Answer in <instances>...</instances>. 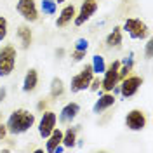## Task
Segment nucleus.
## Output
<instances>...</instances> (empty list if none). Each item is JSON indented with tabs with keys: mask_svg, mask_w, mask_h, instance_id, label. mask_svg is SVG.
Masks as SVG:
<instances>
[{
	"mask_svg": "<svg viewBox=\"0 0 153 153\" xmlns=\"http://www.w3.org/2000/svg\"><path fill=\"white\" fill-rule=\"evenodd\" d=\"M5 125H7V132L12 134V136L25 134L35 125V115L28 110H25V108H18L9 115Z\"/></svg>",
	"mask_w": 153,
	"mask_h": 153,
	"instance_id": "obj_1",
	"label": "nucleus"
},
{
	"mask_svg": "<svg viewBox=\"0 0 153 153\" xmlns=\"http://www.w3.org/2000/svg\"><path fill=\"white\" fill-rule=\"evenodd\" d=\"M122 31L129 33V37L132 40H144L148 38L150 35V28L148 25L144 23L143 19H137V18H127L122 26Z\"/></svg>",
	"mask_w": 153,
	"mask_h": 153,
	"instance_id": "obj_2",
	"label": "nucleus"
},
{
	"mask_svg": "<svg viewBox=\"0 0 153 153\" xmlns=\"http://www.w3.org/2000/svg\"><path fill=\"white\" fill-rule=\"evenodd\" d=\"M18 61V51L14 45H4L0 49V76H9Z\"/></svg>",
	"mask_w": 153,
	"mask_h": 153,
	"instance_id": "obj_3",
	"label": "nucleus"
},
{
	"mask_svg": "<svg viewBox=\"0 0 153 153\" xmlns=\"http://www.w3.org/2000/svg\"><path fill=\"white\" fill-rule=\"evenodd\" d=\"M92 76H94L92 66H91V65H85V66L71 78V82H70V91H71L73 94H76V92H82V91L89 89V84H91Z\"/></svg>",
	"mask_w": 153,
	"mask_h": 153,
	"instance_id": "obj_4",
	"label": "nucleus"
},
{
	"mask_svg": "<svg viewBox=\"0 0 153 153\" xmlns=\"http://www.w3.org/2000/svg\"><path fill=\"white\" fill-rule=\"evenodd\" d=\"M118 68H120V61L115 59L110 66H106V70L103 71V80H101V89L105 92H111L115 87L118 85L120 78H118Z\"/></svg>",
	"mask_w": 153,
	"mask_h": 153,
	"instance_id": "obj_5",
	"label": "nucleus"
},
{
	"mask_svg": "<svg viewBox=\"0 0 153 153\" xmlns=\"http://www.w3.org/2000/svg\"><path fill=\"white\" fill-rule=\"evenodd\" d=\"M143 85V76H137V75H127L125 78L120 80V87H118V92L122 94L124 99H129L132 97L139 89Z\"/></svg>",
	"mask_w": 153,
	"mask_h": 153,
	"instance_id": "obj_6",
	"label": "nucleus"
},
{
	"mask_svg": "<svg viewBox=\"0 0 153 153\" xmlns=\"http://www.w3.org/2000/svg\"><path fill=\"white\" fill-rule=\"evenodd\" d=\"M16 10L26 23H35L38 19V7L35 0H18Z\"/></svg>",
	"mask_w": 153,
	"mask_h": 153,
	"instance_id": "obj_7",
	"label": "nucleus"
},
{
	"mask_svg": "<svg viewBox=\"0 0 153 153\" xmlns=\"http://www.w3.org/2000/svg\"><path fill=\"white\" fill-rule=\"evenodd\" d=\"M97 7H99V5H97V0H84L82 5H80V9H78V12H76L75 18H73L75 26H82V25H85L87 21L96 14Z\"/></svg>",
	"mask_w": 153,
	"mask_h": 153,
	"instance_id": "obj_8",
	"label": "nucleus"
},
{
	"mask_svg": "<svg viewBox=\"0 0 153 153\" xmlns=\"http://www.w3.org/2000/svg\"><path fill=\"white\" fill-rule=\"evenodd\" d=\"M56 124H57V115L51 110H44V113L38 120V136L42 139H45L49 134L56 129Z\"/></svg>",
	"mask_w": 153,
	"mask_h": 153,
	"instance_id": "obj_9",
	"label": "nucleus"
},
{
	"mask_svg": "<svg viewBox=\"0 0 153 153\" xmlns=\"http://www.w3.org/2000/svg\"><path fill=\"white\" fill-rule=\"evenodd\" d=\"M125 125H127V129L129 131H134V132H137V131H143L144 127H146V115L144 111L141 110H131L127 117H125Z\"/></svg>",
	"mask_w": 153,
	"mask_h": 153,
	"instance_id": "obj_10",
	"label": "nucleus"
},
{
	"mask_svg": "<svg viewBox=\"0 0 153 153\" xmlns=\"http://www.w3.org/2000/svg\"><path fill=\"white\" fill-rule=\"evenodd\" d=\"M78 113H80V105L75 103V101H71V103L63 106V110L59 113V122L61 124H71L78 117Z\"/></svg>",
	"mask_w": 153,
	"mask_h": 153,
	"instance_id": "obj_11",
	"label": "nucleus"
},
{
	"mask_svg": "<svg viewBox=\"0 0 153 153\" xmlns=\"http://www.w3.org/2000/svg\"><path fill=\"white\" fill-rule=\"evenodd\" d=\"M115 94L113 92H105V94L99 96V99L94 103V106H92V113L99 115L103 113V111H106L108 108H111V106L115 105Z\"/></svg>",
	"mask_w": 153,
	"mask_h": 153,
	"instance_id": "obj_12",
	"label": "nucleus"
},
{
	"mask_svg": "<svg viewBox=\"0 0 153 153\" xmlns=\"http://www.w3.org/2000/svg\"><path fill=\"white\" fill-rule=\"evenodd\" d=\"M75 14H76V9H75L73 4L63 7V10L59 12V16H57V19H56V26L57 28H63V26L70 25V23L73 21V18H75Z\"/></svg>",
	"mask_w": 153,
	"mask_h": 153,
	"instance_id": "obj_13",
	"label": "nucleus"
},
{
	"mask_svg": "<svg viewBox=\"0 0 153 153\" xmlns=\"http://www.w3.org/2000/svg\"><path fill=\"white\" fill-rule=\"evenodd\" d=\"M38 85V71L35 68H30L26 71V75L23 78V92H33Z\"/></svg>",
	"mask_w": 153,
	"mask_h": 153,
	"instance_id": "obj_14",
	"label": "nucleus"
},
{
	"mask_svg": "<svg viewBox=\"0 0 153 153\" xmlns=\"http://www.w3.org/2000/svg\"><path fill=\"white\" fill-rule=\"evenodd\" d=\"M45 139H47V141H45V152L47 153H54L56 152V148L61 144V141H63V131H61L59 127H56V129L49 134Z\"/></svg>",
	"mask_w": 153,
	"mask_h": 153,
	"instance_id": "obj_15",
	"label": "nucleus"
},
{
	"mask_svg": "<svg viewBox=\"0 0 153 153\" xmlns=\"http://www.w3.org/2000/svg\"><path fill=\"white\" fill-rule=\"evenodd\" d=\"M16 35H18V40L19 44H21V47L23 49H28L31 45V42H33V33H31V30H30L28 25H21L16 31Z\"/></svg>",
	"mask_w": 153,
	"mask_h": 153,
	"instance_id": "obj_16",
	"label": "nucleus"
},
{
	"mask_svg": "<svg viewBox=\"0 0 153 153\" xmlns=\"http://www.w3.org/2000/svg\"><path fill=\"white\" fill-rule=\"evenodd\" d=\"M122 42H124V35H122V28L120 26H115L110 33H108V37H106V47L110 49H117L122 45Z\"/></svg>",
	"mask_w": 153,
	"mask_h": 153,
	"instance_id": "obj_17",
	"label": "nucleus"
},
{
	"mask_svg": "<svg viewBox=\"0 0 153 153\" xmlns=\"http://www.w3.org/2000/svg\"><path fill=\"white\" fill-rule=\"evenodd\" d=\"M76 134H78V125L76 127H68L66 131L63 132V141H61V144L65 148H73V146H76Z\"/></svg>",
	"mask_w": 153,
	"mask_h": 153,
	"instance_id": "obj_18",
	"label": "nucleus"
},
{
	"mask_svg": "<svg viewBox=\"0 0 153 153\" xmlns=\"http://www.w3.org/2000/svg\"><path fill=\"white\" fill-rule=\"evenodd\" d=\"M51 97H54V99H57V97H61L63 96V92H65V82L61 80V78H57V76H54L52 80H51Z\"/></svg>",
	"mask_w": 153,
	"mask_h": 153,
	"instance_id": "obj_19",
	"label": "nucleus"
},
{
	"mask_svg": "<svg viewBox=\"0 0 153 153\" xmlns=\"http://www.w3.org/2000/svg\"><path fill=\"white\" fill-rule=\"evenodd\" d=\"M92 71H94V75H103V71L106 70V63H105V57L101 56V54H94L92 56Z\"/></svg>",
	"mask_w": 153,
	"mask_h": 153,
	"instance_id": "obj_20",
	"label": "nucleus"
},
{
	"mask_svg": "<svg viewBox=\"0 0 153 153\" xmlns=\"http://www.w3.org/2000/svg\"><path fill=\"white\" fill-rule=\"evenodd\" d=\"M40 9H42V12H44L45 16H52V14H56V10H57L56 0H42Z\"/></svg>",
	"mask_w": 153,
	"mask_h": 153,
	"instance_id": "obj_21",
	"label": "nucleus"
},
{
	"mask_svg": "<svg viewBox=\"0 0 153 153\" xmlns=\"http://www.w3.org/2000/svg\"><path fill=\"white\" fill-rule=\"evenodd\" d=\"M7 33H9V23L4 16H0V42L7 38Z\"/></svg>",
	"mask_w": 153,
	"mask_h": 153,
	"instance_id": "obj_22",
	"label": "nucleus"
},
{
	"mask_svg": "<svg viewBox=\"0 0 153 153\" xmlns=\"http://www.w3.org/2000/svg\"><path fill=\"white\" fill-rule=\"evenodd\" d=\"M75 51H84V52H87L89 51V40L87 38H78L75 42Z\"/></svg>",
	"mask_w": 153,
	"mask_h": 153,
	"instance_id": "obj_23",
	"label": "nucleus"
},
{
	"mask_svg": "<svg viewBox=\"0 0 153 153\" xmlns=\"http://www.w3.org/2000/svg\"><path fill=\"white\" fill-rule=\"evenodd\" d=\"M101 87V80H99V75L97 76H92V80H91V84H89V91H97Z\"/></svg>",
	"mask_w": 153,
	"mask_h": 153,
	"instance_id": "obj_24",
	"label": "nucleus"
},
{
	"mask_svg": "<svg viewBox=\"0 0 153 153\" xmlns=\"http://www.w3.org/2000/svg\"><path fill=\"white\" fill-rule=\"evenodd\" d=\"M153 51V40H148V42H146V45H144V57H146V59H152V52Z\"/></svg>",
	"mask_w": 153,
	"mask_h": 153,
	"instance_id": "obj_25",
	"label": "nucleus"
},
{
	"mask_svg": "<svg viewBox=\"0 0 153 153\" xmlns=\"http://www.w3.org/2000/svg\"><path fill=\"white\" fill-rule=\"evenodd\" d=\"M85 54L87 52H84V51H73V52H71V57H73V61L78 63V61H82V59L85 57Z\"/></svg>",
	"mask_w": 153,
	"mask_h": 153,
	"instance_id": "obj_26",
	"label": "nucleus"
},
{
	"mask_svg": "<svg viewBox=\"0 0 153 153\" xmlns=\"http://www.w3.org/2000/svg\"><path fill=\"white\" fill-rule=\"evenodd\" d=\"M7 134H9V132H7V125L0 122V141H4V139L7 137Z\"/></svg>",
	"mask_w": 153,
	"mask_h": 153,
	"instance_id": "obj_27",
	"label": "nucleus"
},
{
	"mask_svg": "<svg viewBox=\"0 0 153 153\" xmlns=\"http://www.w3.org/2000/svg\"><path fill=\"white\" fill-rule=\"evenodd\" d=\"M37 110H38V111L47 110V101H44V99H42V101H38V103H37Z\"/></svg>",
	"mask_w": 153,
	"mask_h": 153,
	"instance_id": "obj_28",
	"label": "nucleus"
},
{
	"mask_svg": "<svg viewBox=\"0 0 153 153\" xmlns=\"http://www.w3.org/2000/svg\"><path fill=\"white\" fill-rule=\"evenodd\" d=\"M7 97V89L5 87H0V103H4Z\"/></svg>",
	"mask_w": 153,
	"mask_h": 153,
	"instance_id": "obj_29",
	"label": "nucleus"
},
{
	"mask_svg": "<svg viewBox=\"0 0 153 153\" xmlns=\"http://www.w3.org/2000/svg\"><path fill=\"white\" fill-rule=\"evenodd\" d=\"M63 54H65V51H63V49H57V51H56V56H59V57H61Z\"/></svg>",
	"mask_w": 153,
	"mask_h": 153,
	"instance_id": "obj_30",
	"label": "nucleus"
},
{
	"mask_svg": "<svg viewBox=\"0 0 153 153\" xmlns=\"http://www.w3.org/2000/svg\"><path fill=\"white\" fill-rule=\"evenodd\" d=\"M63 2H66V0H56V4L59 5V4H63Z\"/></svg>",
	"mask_w": 153,
	"mask_h": 153,
	"instance_id": "obj_31",
	"label": "nucleus"
},
{
	"mask_svg": "<svg viewBox=\"0 0 153 153\" xmlns=\"http://www.w3.org/2000/svg\"><path fill=\"white\" fill-rule=\"evenodd\" d=\"M0 118H2V111H0Z\"/></svg>",
	"mask_w": 153,
	"mask_h": 153,
	"instance_id": "obj_32",
	"label": "nucleus"
}]
</instances>
